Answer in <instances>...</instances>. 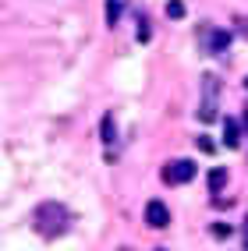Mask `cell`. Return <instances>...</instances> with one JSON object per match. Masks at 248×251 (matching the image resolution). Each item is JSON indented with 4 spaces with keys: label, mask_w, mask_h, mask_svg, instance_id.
I'll use <instances>...</instances> for the list:
<instances>
[{
    "label": "cell",
    "mask_w": 248,
    "mask_h": 251,
    "mask_svg": "<svg viewBox=\"0 0 248 251\" xmlns=\"http://www.w3.org/2000/svg\"><path fill=\"white\" fill-rule=\"evenodd\" d=\"M68 226H71V212L60 202H39L36 212H32V230H36L39 237H46V241L68 233Z\"/></svg>",
    "instance_id": "1"
},
{
    "label": "cell",
    "mask_w": 248,
    "mask_h": 251,
    "mask_svg": "<svg viewBox=\"0 0 248 251\" xmlns=\"http://www.w3.org/2000/svg\"><path fill=\"white\" fill-rule=\"evenodd\" d=\"M217 106H220V78L217 75H202V89H198V121L213 124L217 121Z\"/></svg>",
    "instance_id": "2"
},
{
    "label": "cell",
    "mask_w": 248,
    "mask_h": 251,
    "mask_svg": "<svg viewBox=\"0 0 248 251\" xmlns=\"http://www.w3.org/2000/svg\"><path fill=\"white\" fill-rule=\"evenodd\" d=\"M195 177V163L192 159H174L163 166V184H188Z\"/></svg>",
    "instance_id": "3"
},
{
    "label": "cell",
    "mask_w": 248,
    "mask_h": 251,
    "mask_svg": "<svg viewBox=\"0 0 248 251\" xmlns=\"http://www.w3.org/2000/svg\"><path fill=\"white\" fill-rule=\"evenodd\" d=\"M145 223H149V226H156V230L170 226V209L163 205V202H156V198H153V202L145 205Z\"/></svg>",
    "instance_id": "4"
},
{
    "label": "cell",
    "mask_w": 248,
    "mask_h": 251,
    "mask_svg": "<svg viewBox=\"0 0 248 251\" xmlns=\"http://www.w3.org/2000/svg\"><path fill=\"white\" fill-rule=\"evenodd\" d=\"M230 36H234V32H223V28H209V32H206V46L213 50V53H220V50H227V46H230Z\"/></svg>",
    "instance_id": "5"
},
{
    "label": "cell",
    "mask_w": 248,
    "mask_h": 251,
    "mask_svg": "<svg viewBox=\"0 0 248 251\" xmlns=\"http://www.w3.org/2000/svg\"><path fill=\"white\" fill-rule=\"evenodd\" d=\"M238 142H241V127H238L234 117H227V121H223V145L227 149H238Z\"/></svg>",
    "instance_id": "6"
},
{
    "label": "cell",
    "mask_w": 248,
    "mask_h": 251,
    "mask_svg": "<svg viewBox=\"0 0 248 251\" xmlns=\"http://www.w3.org/2000/svg\"><path fill=\"white\" fill-rule=\"evenodd\" d=\"M223 184H227V170H223V166H213V170H209V191L220 195Z\"/></svg>",
    "instance_id": "7"
},
{
    "label": "cell",
    "mask_w": 248,
    "mask_h": 251,
    "mask_svg": "<svg viewBox=\"0 0 248 251\" xmlns=\"http://www.w3.org/2000/svg\"><path fill=\"white\" fill-rule=\"evenodd\" d=\"M99 135H103L107 145H113V138H117V124H113V113L103 117V127H99Z\"/></svg>",
    "instance_id": "8"
},
{
    "label": "cell",
    "mask_w": 248,
    "mask_h": 251,
    "mask_svg": "<svg viewBox=\"0 0 248 251\" xmlns=\"http://www.w3.org/2000/svg\"><path fill=\"white\" fill-rule=\"evenodd\" d=\"M117 18H121V0H107V25L113 28Z\"/></svg>",
    "instance_id": "9"
},
{
    "label": "cell",
    "mask_w": 248,
    "mask_h": 251,
    "mask_svg": "<svg viewBox=\"0 0 248 251\" xmlns=\"http://www.w3.org/2000/svg\"><path fill=\"white\" fill-rule=\"evenodd\" d=\"M167 18H170V22H181V18H185V0H170V4H167Z\"/></svg>",
    "instance_id": "10"
},
{
    "label": "cell",
    "mask_w": 248,
    "mask_h": 251,
    "mask_svg": "<svg viewBox=\"0 0 248 251\" xmlns=\"http://www.w3.org/2000/svg\"><path fill=\"white\" fill-rule=\"evenodd\" d=\"M209 230H213V237H220V241H223V237H230V226H227V223H213Z\"/></svg>",
    "instance_id": "11"
},
{
    "label": "cell",
    "mask_w": 248,
    "mask_h": 251,
    "mask_svg": "<svg viewBox=\"0 0 248 251\" xmlns=\"http://www.w3.org/2000/svg\"><path fill=\"white\" fill-rule=\"evenodd\" d=\"M149 36H153V32H149V22L142 18L138 22V43H149Z\"/></svg>",
    "instance_id": "12"
},
{
    "label": "cell",
    "mask_w": 248,
    "mask_h": 251,
    "mask_svg": "<svg viewBox=\"0 0 248 251\" xmlns=\"http://www.w3.org/2000/svg\"><path fill=\"white\" fill-rule=\"evenodd\" d=\"M234 28L245 32V39H248V14H238V18H234Z\"/></svg>",
    "instance_id": "13"
},
{
    "label": "cell",
    "mask_w": 248,
    "mask_h": 251,
    "mask_svg": "<svg viewBox=\"0 0 248 251\" xmlns=\"http://www.w3.org/2000/svg\"><path fill=\"white\" fill-rule=\"evenodd\" d=\"M198 149H202V152H217V145H213V138H198Z\"/></svg>",
    "instance_id": "14"
},
{
    "label": "cell",
    "mask_w": 248,
    "mask_h": 251,
    "mask_svg": "<svg viewBox=\"0 0 248 251\" xmlns=\"http://www.w3.org/2000/svg\"><path fill=\"white\" fill-rule=\"evenodd\" d=\"M245 244H248V216H245Z\"/></svg>",
    "instance_id": "15"
},
{
    "label": "cell",
    "mask_w": 248,
    "mask_h": 251,
    "mask_svg": "<svg viewBox=\"0 0 248 251\" xmlns=\"http://www.w3.org/2000/svg\"><path fill=\"white\" fill-rule=\"evenodd\" d=\"M245 89H248V78H245Z\"/></svg>",
    "instance_id": "16"
},
{
    "label": "cell",
    "mask_w": 248,
    "mask_h": 251,
    "mask_svg": "<svg viewBox=\"0 0 248 251\" xmlns=\"http://www.w3.org/2000/svg\"><path fill=\"white\" fill-rule=\"evenodd\" d=\"M121 251H131V248H121Z\"/></svg>",
    "instance_id": "17"
},
{
    "label": "cell",
    "mask_w": 248,
    "mask_h": 251,
    "mask_svg": "<svg viewBox=\"0 0 248 251\" xmlns=\"http://www.w3.org/2000/svg\"><path fill=\"white\" fill-rule=\"evenodd\" d=\"M160 251H163V248H160Z\"/></svg>",
    "instance_id": "18"
}]
</instances>
